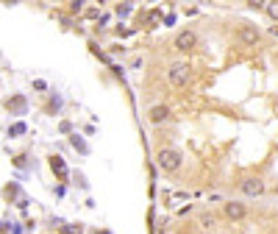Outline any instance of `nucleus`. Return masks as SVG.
Instances as JSON below:
<instances>
[{
    "mask_svg": "<svg viewBox=\"0 0 278 234\" xmlns=\"http://www.w3.org/2000/svg\"><path fill=\"white\" fill-rule=\"evenodd\" d=\"M156 162H159L161 170L173 173V170H178V167H181V154L175 148H161L159 156H156Z\"/></svg>",
    "mask_w": 278,
    "mask_h": 234,
    "instance_id": "1",
    "label": "nucleus"
},
{
    "mask_svg": "<svg viewBox=\"0 0 278 234\" xmlns=\"http://www.w3.org/2000/svg\"><path fill=\"white\" fill-rule=\"evenodd\" d=\"M167 81L173 86H184L189 81V64L187 62H175L170 70H167Z\"/></svg>",
    "mask_w": 278,
    "mask_h": 234,
    "instance_id": "2",
    "label": "nucleus"
},
{
    "mask_svg": "<svg viewBox=\"0 0 278 234\" xmlns=\"http://www.w3.org/2000/svg\"><path fill=\"white\" fill-rule=\"evenodd\" d=\"M195 42H198V36H195V31H181L178 36H175V48L181 50V53H187V50L195 48Z\"/></svg>",
    "mask_w": 278,
    "mask_h": 234,
    "instance_id": "3",
    "label": "nucleus"
},
{
    "mask_svg": "<svg viewBox=\"0 0 278 234\" xmlns=\"http://www.w3.org/2000/svg\"><path fill=\"white\" fill-rule=\"evenodd\" d=\"M239 187H242V192H245V195H250V198H259V195L264 192V184L259 181V178H245Z\"/></svg>",
    "mask_w": 278,
    "mask_h": 234,
    "instance_id": "4",
    "label": "nucleus"
},
{
    "mask_svg": "<svg viewBox=\"0 0 278 234\" xmlns=\"http://www.w3.org/2000/svg\"><path fill=\"white\" fill-rule=\"evenodd\" d=\"M222 212H225V218H228V220H242L245 218V204H239V201H228V204L222 206Z\"/></svg>",
    "mask_w": 278,
    "mask_h": 234,
    "instance_id": "5",
    "label": "nucleus"
},
{
    "mask_svg": "<svg viewBox=\"0 0 278 234\" xmlns=\"http://www.w3.org/2000/svg\"><path fill=\"white\" fill-rule=\"evenodd\" d=\"M239 39H242L245 45H256L259 42V31L253 28V25H239Z\"/></svg>",
    "mask_w": 278,
    "mask_h": 234,
    "instance_id": "6",
    "label": "nucleus"
},
{
    "mask_svg": "<svg viewBox=\"0 0 278 234\" xmlns=\"http://www.w3.org/2000/svg\"><path fill=\"white\" fill-rule=\"evenodd\" d=\"M167 117H170V109H167L164 103H159V106L150 109V123H164Z\"/></svg>",
    "mask_w": 278,
    "mask_h": 234,
    "instance_id": "7",
    "label": "nucleus"
},
{
    "mask_svg": "<svg viewBox=\"0 0 278 234\" xmlns=\"http://www.w3.org/2000/svg\"><path fill=\"white\" fill-rule=\"evenodd\" d=\"M8 109H14L17 114H25V98H22V95L11 98V100H8Z\"/></svg>",
    "mask_w": 278,
    "mask_h": 234,
    "instance_id": "8",
    "label": "nucleus"
},
{
    "mask_svg": "<svg viewBox=\"0 0 278 234\" xmlns=\"http://www.w3.org/2000/svg\"><path fill=\"white\" fill-rule=\"evenodd\" d=\"M50 164H53V170L59 173V176H67V164H64L62 156H53V162H50Z\"/></svg>",
    "mask_w": 278,
    "mask_h": 234,
    "instance_id": "9",
    "label": "nucleus"
},
{
    "mask_svg": "<svg viewBox=\"0 0 278 234\" xmlns=\"http://www.w3.org/2000/svg\"><path fill=\"white\" fill-rule=\"evenodd\" d=\"M25 131H28L25 123H14V126L8 128V137H20V134H25Z\"/></svg>",
    "mask_w": 278,
    "mask_h": 234,
    "instance_id": "10",
    "label": "nucleus"
},
{
    "mask_svg": "<svg viewBox=\"0 0 278 234\" xmlns=\"http://www.w3.org/2000/svg\"><path fill=\"white\" fill-rule=\"evenodd\" d=\"M264 11H267L273 20H278V3H267V6H264Z\"/></svg>",
    "mask_w": 278,
    "mask_h": 234,
    "instance_id": "11",
    "label": "nucleus"
},
{
    "mask_svg": "<svg viewBox=\"0 0 278 234\" xmlns=\"http://www.w3.org/2000/svg\"><path fill=\"white\" fill-rule=\"evenodd\" d=\"M72 145H75V148L81 151V154H86V151H89V148H86V145H83V140H78V134L72 137Z\"/></svg>",
    "mask_w": 278,
    "mask_h": 234,
    "instance_id": "12",
    "label": "nucleus"
},
{
    "mask_svg": "<svg viewBox=\"0 0 278 234\" xmlns=\"http://www.w3.org/2000/svg\"><path fill=\"white\" fill-rule=\"evenodd\" d=\"M201 223L203 226H214V218L211 215H201Z\"/></svg>",
    "mask_w": 278,
    "mask_h": 234,
    "instance_id": "13",
    "label": "nucleus"
},
{
    "mask_svg": "<svg viewBox=\"0 0 278 234\" xmlns=\"http://www.w3.org/2000/svg\"><path fill=\"white\" fill-rule=\"evenodd\" d=\"M117 14H123V17H125V14H131V6H120V8H117Z\"/></svg>",
    "mask_w": 278,
    "mask_h": 234,
    "instance_id": "14",
    "label": "nucleus"
}]
</instances>
